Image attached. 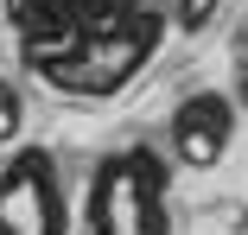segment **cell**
Here are the masks:
<instances>
[{"label": "cell", "instance_id": "6da1fadb", "mask_svg": "<svg viewBox=\"0 0 248 235\" xmlns=\"http://www.w3.org/2000/svg\"><path fill=\"white\" fill-rule=\"evenodd\" d=\"M172 165L153 147H115L89 165L83 235H172Z\"/></svg>", "mask_w": 248, "mask_h": 235}, {"label": "cell", "instance_id": "7a4b0ae2", "mask_svg": "<svg viewBox=\"0 0 248 235\" xmlns=\"http://www.w3.org/2000/svg\"><path fill=\"white\" fill-rule=\"evenodd\" d=\"M0 235H77L64 172L45 147L0 159Z\"/></svg>", "mask_w": 248, "mask_h": 235}, {"label": "cell", "instance_id": "3957f363", "mask_svg": "<svg viewBox=\"0 0 248 235\" xmlns=\"http://www.w3.org/2000/svg\"><path fill=\"white\" fill-rule=\"evenodd\" d=\"M235 140V102L223 89H197L172 108V159L185 172H210Z\"/></svg>", "mask_w": 248, "mask_h": 235}, {"label": "cell", "instance_id": "277c9868", "mask_svg": "<svg viewBox=\"0 0 248 235\" xmlns=\"http://www.w3.org/2000/svg\"><path fill=\"white\" fill-rule=\"evenodd\" d=\"M217 7H223V0H166V19H172L185 38H197V32L217 19Z\"/></svg>", "mask_w": 248, "mask_h": 235}, {"label": "cell", "instance_id": "5b68a950", "mask_svg": "<svg viewBox=\"0 0 248 235\" xmlns=\"http://www.w3.org/2000/svg\"><path fill=\"white\" fill-rule=\"evenodd\" d=\"M19 127H26V102H19V89L0 76V147H13Z\"/></svg>", "mask_w": 248, "mask_h": 235}]
</instances>
